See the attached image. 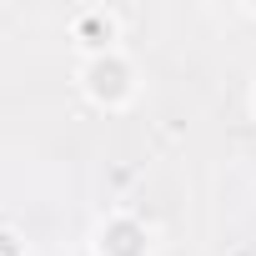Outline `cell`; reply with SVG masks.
Masks as SVG:
<instances>
[{
    "label": "cell",
    "instance_id": "cell-1",
    "mask_svg": "<svg viewBox=\"0 0 256 256\" xmlns=\"http://www.w3.org/2000/svg\"><path fill=\"white\" fill-rule=\"evenodd\" d=\"M80 90L96 106H126L136 96V66L126 60L120 50H100L80 60Z\"/></svg>",
    "mask_w": 256,
    "mask_h": 256
},
{
    "label": "cell",
    "instance_id": "cell-3",
    "mask_svg": "<svg viewBox=\"0 0 256 256\" xmlns=\"http://www.w3.org/2000/svg\"><path fill=\"white\" fill-rule=\"evenodd\" d=\"M70 36H76V46H80L86 56L116 50V40H120V16L106 10V6H86V10L70 16Z\"/></svg>",
    "mask_w": 256,
    "mask_h": 256
},
{
    "label": "cell",
    "instance_id": "cell-2",
    "mask_svg": "<svg viewBox=\"0 0 256 256\" xmlns=\"http://www.w3.org/2000/svg\"><path fill=\"white\" fill-rule=\"evenodd\" d=\"M96 256H151V231L141 216L116 211L96 226Z\"/></svg>",
    "mask_w": 256,
    "mask_h": 256
}]
</instances>
